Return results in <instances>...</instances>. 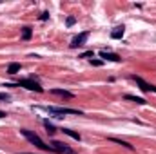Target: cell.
Returning a JSON list of instances; mask_svg holds the SVG:
<instances>
[{
	"instance_id": "obj_5",
	"label": "cell",
	"mask_w": 156,
	"mask_h": 154,
	"mask_svg": "<svg viewBox=\"0 0 156 154\" xmlns=\"http://www.w3.org/2000/svg\"><path fill=\"white\" fill-rule=\"evenodd\" d=\"M87 38H89V31H84V33H80V34H76V36H75V38L71 40V49H76V47H80V45H84Z\"/></svg>"
},
{
	"instance_id": "obj_6",
	"label": "cell",
	"mask_w": 156,
	"mask_h": 154,
	"mask_svg": "<svg viewBox=\"0 0 156 154\" xmlns=\"http://www.w3.org/2000/svg\"><path fill=\"white\" fill-rule=\"evenodd\" d=\"M133 78H134V82H136V84L140 85V89H142L144 93H153V91H154V85H151V84H147V82H145L144 78H140V76H136V74H134Z\"/></svg>"
},
{
	"instance_id": "obj_11",
	"label": "cell",
	"mask_w": 156,
	"mask_h": 154,
	"mask_svg": "<svg viewBox=\"0 0 156 154\" xmlns=\"http://www.w3.org/2000/svg\"><path fill=\"white\" fill-rule=\"evenodd\" d=\"M62 133H64V134H67V136H71L73 140L80 142V134H78V133H75V131H71V129H62Z\"/></svg>"
},
{
	"instance_id": "obj_2",
	"label": "cell",
	"mask_w": 156,
	"mask_h": 154,
	"mask_svg": "<svg viewBox=\"0 0 156 154\" xmlns=\"http://www.w3.org/2000/svg\"><path fill=\"white\" fill-rule=\"evenodd\" d=\"M4 87H25L27 91H36V93H42L44 89L38 85V82H35L33 78H27V80H20L18 84H5Z\"/></svg>"
},
{
	"instance_id": "obj_10",
	"label": "cell",
	"mask_w": 156,
	"mask_h": 154,
	"mask_svg": "<svg viewBox=\"0 0 156 154\" xmlns=\"http://www.w3.org/2000/svg\"><path fill=\"white\" fill-rule=\"evenodd\" d=\"M20 71V64H16V62H11L9 65H7V73L9 74H16Z\"/></svg>"
},
{
	"instance_id": "obj_18",
	"label": "cell",
	"mask_w": 156,
	"mask_h": 154,
	"mask_svg": "<svg viewBox=\"0 0 156 154\" xmlns=\"http://www.w3.org/2000/svg\"><path fill=\"white\" fill-rule=\"evenodd\" d=\"M47 18H49V13H47V11H44V13L40 15V20H44V22H45Z\"/></svg>"
},
{
	"instance_id": "obj_20",
	"label": "cell",
	"mask_w": 156,
	"mask_h": 154,
	"mask_svg": "<svg viewBox=\"0 0 156 154\" xmlns=\"http://www.w3.org/2000/svg\"><path fill=\"white\" fill-rule=\"evenodd\" d=\"M5 116H7V114H5L4 111H0V118H5Z\"/></svg>"
},
{
	"instance_id": "obj_19",
	"label": "cell",
	"mask_w": 156,
	"mask_h": 154,
	"mask_svg": "<svg viewBox=\"0 0 156 154\" xmlns=\"http://www.w3.org/2000/svg\"><path fill=\"white\" fill-rule=\"evenodd\" d=\"M91 64H93L95 67H100V65H102L104 62H102V60H91Z\"/></svg>"
},
{
	"instance_id": "obj_14",
	"label": "cell",
	"mask_w": 156,
	"mask_h": 154,
	"mask_svg": "<svg viewBox=\"0 0 156 154\" xmlns=\"http://www.w3.org/2000/svg\"><path fill=\"white\" fill-rule=\"evenodd\" d=\"M44 125H45V129H47V134H49V136H53V134L56 133V129H55V125H53V123H49V122H44Z\"/></svg>"
},
{
	"instance_id": "obj_3",
	"label": "cell",
	"mask_w": 156,
	"mask_h": 154,
	"mask_svg": "<svg viewBox=\"0 0 156 154\" xmlns=\"http://www.w3.org/2000/svg\"><path fill=\"white\" fill-rule=\"evenodd\" d=\"M44 111H47L55 118H62L64 114H78V116L82 114V111H78V109H67V107H44Z\"/></svg>"
},
{
	"instance_id": "obj_15",
	"label": "cell",
	"mask_w": 156,
	"mask_h": 154,
	"mask_svg": "<svg viewBox=\"0 0 156 154\" xmlns=\"http://www.w3.org/2000/svg\"><path fill=\"white\" fill-rule=\"evenodd\" d=\"M111 142H116L118 145H124L125 149H129V151H133V145H131V143H127V142H122V140H116V138H111Z\"/></svg>"
},
{
	"instance_id": "obj_9",
	"label": "cell",
	"mask_w": 156,
	"mask_h": 154,
	"mask_svg": "<svg viewBox=\"0 0 156 154\" xmlns=\"http://www.w3.org/2000/svg\"><path fill=\"white\" fill-rule=\"evenodd\" d=\"M53 94H58V96H64V98H73V93L65 91V89H51Z\"/></svg>"
},
{
	"instance_id": "obj_13",
	"label": "cell",
	"mask_w": 156,
	"mask_h": 154,
	"mask_svg": "<svg viewBox=\"0 0 156 154\" xmlns=\"http://www.w3.org/2000/svg\"><path fill=\"white\" fill-rule=\"evenodd\" d=\"M125 100H129V102H136V103H140V105H144V103H147L144 98H138V96H131V94H127L125 96Z\"/></svg>"
},
{
	"instance_id": "obj_1",
	"label": "cell",
	"mask_w": 156,
	"mask_h": 154,
	"mask_svg": "<svg viewBox=\"0 0 156 154\" xmlns=\"http://www.w3.org/2000/svg\"><path fill=\"white\" fill-rule=\"evenodd\" d=\"M20 133H22V136H24L25 140H29V142H31L33 145H36L38 149H42V151H47V152H55V151H53V147H51V145H45V143L42 142V138H40L36 133H33V131H27V129H22Z\"/></svg>"
},
{
	"instance_id": "obj_7",
	"label": "cell",
	"mask_w": 156,
	"mask_h": 154,
	"mask_svg": "<svg viewBox=\"0 0 156 154\" xmlns=\"http://www.w3.org/2000/svg\"><path fill=\"white\" fill-rule=\"evenodd\" d=\"M100 56L104 60H111V62H120V56L115 53H107V51H100Z\"/></svg>"
},
{
	"instance_id": "obj_16",
	"label": "cell",
	"mask_w": 156,
	"mask_h": 154,
	"mask_svg": "<svg viewBox=\"0 0 156 154\" xmlns=\"http://www.w3.org/2000/svg\"><path fill=\"white\" fill-rule=\"evenodd\" d=\"M75 22H76V18H75V16H67V20H65V24H67V25H75Z\"/></svg>"
},
{
	"instance_id": "obj_17",
	"label": "cell",
	"mask_w": 156,
	"mask_h": 154,
	"mask_svg": "<svg viewBox=\"0 0 156 154\" xmlns=\"http://www.w3.org/2000/svg\"><path fill=\"white\" fill-rule=\"evenodd\" d=\"M93 54H95L93 51H85V53H82V54H80V58H91Z\"/></svg>"
},
{
	"instance_id": "obj_12",
	"label": "cell",
	"mask_w": 156,
	"mask_h": 154,
	"mask_svg": "<svg viewBox=\"0 0 156 154\" xmlns=\"http://www.w3.org/2000/svg\"><path fill=\"white\" fill-rule=\"evenodd\" d=\"M31 36H33L31 27H24V29H22V38H24V40H31Z\"/></svg>"
},
{
	"instance_id": "obj_22",
	"label": "cell",
	"mask_w": 156,
	"mask_h": 154,
	"mask_svg": "<svg viewBox=\"0 0 156 154\" xmlns=\"http://www.w3.org/2000/svg\"><path fill=\"white\" fill-rule=\"evenodd\" d=\"M24 154H27V152H24Z\"/></svg>"
},
{
	"instance_id": "obj_21",
	"label": "cell",
	"mask_w": 156,
	"mask_h": 154,
	"mask_svg": "<svg viewBox=\"0 0 156 154\" xmlns=\"http://www.w3.org/2000/svg\"><path fill=\"white\" fill-rule=\"evenodd\" d=\"M153 93H156V87H154V91H153Z\"/></svg>"
},
{
	"instance_id": "obj_4",
	"label": "cell",
	"mask_w": 156,
	"mask_h": 154,
	"mask_svg": "<svg viewBox=\"0 0 156 154\" xmlns=\"http://www.w3.org/2000/svg\"><path fill=\"white\" fill-rule=\"evenodd\" d=\"M51 147H53V151L58 154H76L71 147H67L65 143H62V142H53L51 143Z\"/></svg>"
},
{
	"instance_id": "obj_8",
	"label": "cell",
	"mask_w": 156,
	"mask_h": 154,
	"mask_svg": "<svg viewBox=\"0 0 156 154\" xmlns=\"http://www.w3.org/2000/svg\"><path fill=\"white\" fill-rule=\"evenodd\" d=\"M124 33H125V27H124V25H118V27H115V31L111 33V36L118 40V38H122V36H124Z\"/></svg>"
}]
</instances>
